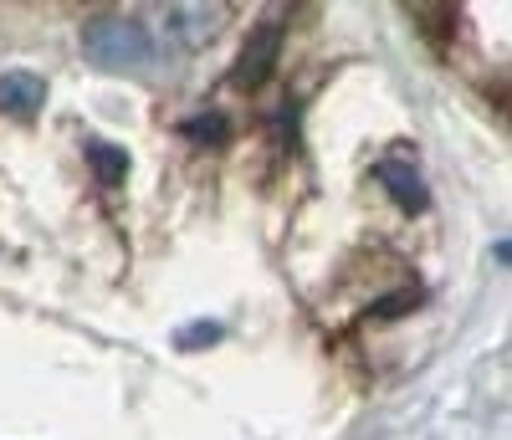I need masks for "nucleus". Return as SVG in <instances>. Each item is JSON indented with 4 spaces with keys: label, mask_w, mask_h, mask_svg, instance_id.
I'll use <instances>...</instances> for the list:
<instances>
[{
    "label": "nucleus",
    "mask_w": 512,
    "mask_h": 440,
    "mask_svg": "<svg viewBox=\"0 0 512 440\" xmlns=\"http://www.w3.org/2000/svg\"><path fill=\"white\" fill-rule=\"evenodd\" d=\"M420 307V292L415 287H400V292H390V297H379L374 307H369V318H405V313H415Z\"/></svg>",
    "instance_id": "obj_9"
},
{
    "label": "nucleus",
    "mask_w": 512,
    "mask_h": 440,
    "mask_svg": "<svg viewBox=\"0 0 512 440\" xmlns=\"http://www.w3.org/2000/svg\"><path fill=\"white\" fill-rule=\"evenodd\" d=\"M379 185H384V195H390L400 210H410V215H420L425 205H431V190H425V180H420V169L410 164V159H379Z\"/></svg>",
    "instance_id": "obj_4"
},
{
    "label": "nucleus",
    "mask_w": 512,
    "mask_h": 440,
    "mask_svg": "<svg viewBox=\"0 0 512 440\" xmlns=\"http://www.w3.org/2000/svg\"><path fill=\"white\" fill-rule=\"evenodd\" d=\"M88 164H93V180L108 185V190L128 180V154L108 139H88Z\"/></svg>",
    "instance_id": "obj_6"
},
{
    "label": "nucleus",
    "mask_w": 512,
    "mask_h": 440,
    "mask_svg": "<svg viewBox=\"0 0 512 440\" xmlns=\"http://www.w3.org/2000/svg\"><path fill=\"white\" fill-rule=\"evenodd\" d=\"M226 338V328L221 323H185L180 333H175V348H185V354H195V348H210V343H221Z\"/></svg>",
    "instance_id": "obj_8"
},
{
    "label": "nucleus",
    "mask_w": 512,
    "mask_h": 440,
    "mask_svg": "<svg viewBox=\"0 0 512 440\" xmlns=\"http://www.w3.org/2000/svg\"><path fill=\"white\" fill-rule=\"evenodd\" d=\"M180 134L195 139V144L221 149V144L231 139V118H226V113H200V118H185V123H180Z\"/></svg>",
    "instance_id": "obj_7"
},
{
    "label": "nucleus",
    "mask_w": 512,
    "mask_h": 440,
    "mask_svg": "<svg viewBox=\"0 0 512 440\" xmlns=\"http://www.w3.org/2000/svg\"><path fill=\"white\" fill-rule=\"evenodd\" d=\"M82 52H88L93 67L108 72H139L154 57V36L139 16H123V11H98L82 21Z\"/></svg>",
    "instance_id": "obj_1"
},
{
    "label": "nucleus",
    "mask_w": 512,
    "mask_h": 440,
    "mask_svg": "<svg viewBox=\"0 0 512 440\" xmlns=\"http://www.w3.org/2000/svg\"><path fill=\"white\" fill-rule=\"evenodd\" d=\"M164 26L180 47H205V41H216V31L226 26V6H169Z\"/></svg>",
    "instance_id": "obj_3"
},
{
    "label": "nucleus",
    "mask_w": 512,
    "mask_h": 440,
    "mask_svg": "<svg viewBox=\"0 0 512 440\" xmlns=\"http://www.w3.org/2000/svg\"><path fill=\"white\" fill-rule=\"evenodd\" d=\"M277 57H282V26H277V21H262V26L246 36V47H241L236 82H241V87H262V82L277 72Z\"/></svg>",
    "instance_id": "obj_2"
},
{
    "label": "nucleus",
    "mask_w": 512,
    "mask_h": 440,
    "mask_svg": "<svg viewBox=\"0 0 512 440\" xmlns=\"http://www.w3.org/2000/svg\"><path fill=\"white\" fill-rule=\"evenodd\" d=\"M41 103H47V82H41L36 72H21V67H11V72H0V113L6 118H36L41 113Z\"/></svg>",
    "instance_id": "obj_5"
}]
</instances>
